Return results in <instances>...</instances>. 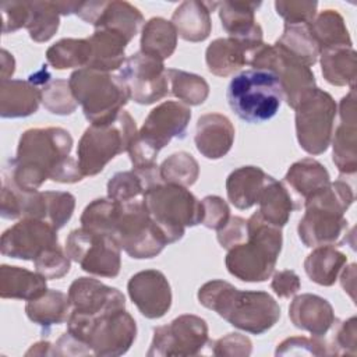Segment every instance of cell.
<instances>
[{"label":"cell","mask_w":357,"mask_h":357,"mask_svg":"<svg viewBox=\"0 0 357 357\" xmlns=\"http://www.w3.org/2000/svg\"><path fill=\"white\" fill-rule=\"evenodd\" d=\"M117 75L127 88L130 99L139 105L155 103L170 93L163 60L149 53L139 50L127 57Z\"/></svg>","instance_id":"cell-15"},{"label":"cell","mask_w":357,"mask_h":357,"mask_svg":"<svg viewBox=\"0 0 357 357\" xmlns=\"http://www.w3.org/2000/svg\"><path fill=\"white\" fill-rule=\"evenodd\" d=\"M67 331L100 357L127 353L137 337V324L126 308L92 318L70 314Z\"/></svg>","instance_id":"cell-9"},{"label":"cell","mask_w":357,"mask_h":357,"mask_svg":"<svg viewBox=\"0 0 357 357\" xmlns=\"http://www.w3.org/2000/svg\"><path fill=\"white\" fill-rule=\"evenodd\" d=\"M205 61L212 74L227 77L247 64V50L233 38H219L206 47Z\"/></svg>","instance_id":"cell-36"},{"label":"cell","mask_w":357,"mask_h":357,"mask_svg":"<svg viewBox=\"0 0 357 357\" xmlns=\"http://www.w3.org/2000/svg\"><path fill=\"white\" fill-rule=\"evenodd\" d=\"M294 110L296 135L300 146L310 155L324 153L331 145L337 113L333 98L317 86Z\"/></svg>","instance_id":"cell-12"},{"label":"cell","mask_w":357,"mask_h":357,"mask_svg":"<svg viewBox=\"0 0 357 357\" xmlns=\"http://www.w3.org/2000/svg\"><path fill=\"white\" fill-rule=\"evenodd\" d=\"M257 204L259 205L258 213L261 218L279 229L289 222L291 212L298 208L284 184L275 180L272 176L262 188Z\"/></svg>","instance_id":"cell-32"},{"label":"cell","mask_w":357,"mask_h":357,"mask_svg":"<svg viewBox=\"0 0 357 357\" xmlns=\"http://www.w3.org/2000/svg\"><path fill=\"white\" fill-rule=\"evenodd\" d=\"M71 261L79 264L81 269L102 278H116L120 273V245L107 236L85 227L74 229L64 247Z\"/></svg>","instance_id":"cell-14"},{"label":"cell","mask_w":357,"mask_h":357,"mask_svg":"<svg viewBox=\"0 0 357 357\" xmlns=\"http://www.w3.org/2000/svg\"><path fill=\"white\" fill-rule=\"evenodd\" d=\"M190 119L191 110L181 102L166 100L152 109L127 151L132 169L155 166L160 149L173 138L185 137Z\"/></svg>","instance_id":"cell-6"},{"label":"cell","mask_w":357,"mask_h":357,"mask_svg":"<svg viewBox=\"0 0 357 357\" xmlns=\"http://www.w3.org/2000/svg\"><path fill=\"white\" fill-rule=\"evenodd\" d=\"M92 354L91 349L68 331L64 332L57 342L52 346V356H88Z\"/></svg>","instance_id":"cell-54"},{"label":"cell","mask_w":357,"mask_h":357,"mask_svg":"<svg viewBox=\"0 0 357 357\" xmlns=\"http://www.w3.org/2000/svg\"><path fill=\"white\" fill-rule=\"evenodd\" d=\"M273 45L307 67L314 66L321 54V49L311 31V24L305 22H284L283 33Z\"/></svg>","instance_id":"cell-31"},{"label":"cell","mask_w":357,"mask_h":357,"mask_svg":"<svg viewBox=\"0 0 357 357\" xmlns=\"http://www.w3.org/2000/svg\"><path fill=\"white\" fill-rule=\"evenodd\" d=\"M73 137L61 127L29 128L22 132L17 155L8 159L1 174L22 190H38L47 178L57 183H78L85 176L73 158Z\"/></svg>","instance_id":"cell-1"},{"label":"cell","mask_w":357,"mask_h":357,"mask_svg":"<svg viewBox=\"0 0 357 357\" xmlns=\"http://www.w3.org/2000/svg\"><path fill=\"white\" fill-rule=\"evenodd\" d=\"M276 356H328L321 336H291L278 344Z\"/></svg>","instance_id":"cell-47"},{"label":"cell","mask_w":357,"mask_h":357,"mask_svg":"<svg viewBox=\"0 0 357 357\" xmlns=\"http://www.w3.org/2000/svg\"><path fill=\"white\" fill-rule=\"evenodd\" d=\"M91 43V60L86 68L99 70L105 73L119 71L126 61V47L130 43L121 33L106 29L98 28L95 32L88 38Z\"/></svg>","instance_id":"cell-26"},{"label":"cell","mask_w":357,"mask_h":357,"mask_svg":"<svg viewBox=\"0 0 357 357\" xmlns=\"http://www.w3.org/2000/svg\"><path fill=\"white\" fill-rule=\"evenodd\" d=\"M131 258H153L162 252L167 241L152 220L144 198L117 202L116 218L110 234Z\"/></svg>","instance_id":"cell-11"},{"label":"cell","mask_w":357,"mask_h":357,"mask_svg":"<svg viewBox=\"0 0 357 357\" xmlns=\"http://www.w3.org/2000/svg\"><path fill=\"white\" fill-rule=\"evenodd\" d=\"M167 78L170 93L178 98L184 105L198 106L204 103L209 95L208 82L197 74L177 68H169Z\"/></svg>","instance_id":"cell-41"},{"label":"cell","mask_w":357,"mask_h":357,"mask_svg":"<svg viewBox=\"0 0 357 357\" xmlns=\"http://www.w3.org/2000/svg\"><path fill=\"white\" fill-rule=\"evenodd\" d=\"M199 304L215 311L234 328L262 335L280 318V307L266 291H248L225 280H211L198 290Z\"/></svg>","instance_id":"cell-2"},{"label":"cell","mask_w":357,"mask_h":357,"mask_svg":"<svg viewBox=\"0 0 357 357\" xmlns=\"http://www.w3.org/2000/svg\"><path fill=\"white\" fill-rule=\"evenodd\" d=\"M324 339L328 356H342L350 354L356 356V344H357V321L356 317H351L346 321H339L333 324L331 331L321 336Z\"/></svg>","instance_id":"cell-43"},{"label":"cell","mask_w":357,"mask_h":357,"mask_svg":"<svg viewBox=\"0 0 357 357\" xmlns=\"http://www.w3.org/2000/svg\"><path fill=\"white\" fill-rule=\"evenodd\" d=\"M177 31L172 21L153 17L145 22L141 32V52L156 56L162 60L169 59L177 46Z\"/></svg>","instance_id":"cell-37"},{"label":"cell","mask_w":357,"mask_h":357,"mask_svg":"<svg viewBox=\"0 0 357 357\" xmlns=\"http://www.w3.org/2000/svg\"><path fill=\"white\" fill-rule=\"evenodd\" d=\"M33 265L38 273L45 276L46 279H60L68 273L71 268V259L67 255L66 250L60 245L50 247L42 251L35 259Z\"/></svg>","instance_id":"cell-46"},{"label":"cell","mask_w":357,"mask_h":357,"mask_svg":"<svg viewBox=\"0 0 357 357\" xmlns=\"http://www.w3.org/2000/svg\"><path fill=\"white\" fill-rule=\"evenodd\" d=\"M247 234V220L240 216H230L227 223L220 230H218L216 237L223 248L230 250L234 245L245 241Z\"/></svg>","instance_id":"cell-52"},{"label":"cell","mask_w":357,"mask_h":357,"mask_svg":"<svg viewBox=\"0 0 357 357\" xmlns=\"http://www.w3.org/2000/svg\"><path fill=\"white\" fill-rule=\"evenodd\" d=\"M347 257L331 245L315 247L304 261V271L311 282L319 286H332L337 280Z\"/></svg>","instance_id":"cell-35"},{"label":"cell","mask_w":357,"mask_h":357,"mask_svg":"<svg viewBox=\"0 0 357 357\" xmlns=\"http://www.w3.org/2000/svg\"><path fill=\"white\" fill-rule=\"evenodd\" d=\"M137 126L128 112L119 114L105 123L91 124L82 134L77 160L84 176H96L117 155L127 152L137 135Z\"/></svg>","instance_id":"cell-7"},{"label":"cell","mask_w":357,"mask_h":357,"mask_svg":"<svg viewBox=\"0 0 357 357\" xmlns=\"http://www.w3.org/2000/svg\"><path fill=\"white\" fill-rule=\"evenodd\" d=\"M247 231L245 241L227 250L226 268L243 282H265L282 251V230L265 222L257 211L247 219Z\"/></svg>","instance_id":"cell-4"},{"label":"cell","mask_w":357,"mask_h":357,"mask_svg":"<svg viewBox=\"0 0 357 357\" xmlns=\"http://www.w3.org/2000/svg\"><path fill=\"white\" fill-rule=\"evenodd\" d=\"M68 84L91 124L114 119L130 99L128 91L117 74L79 68L70 75Z\"/></svg>","instance_id":"cell-10"},{"label":"cell","mask_w":357,"mask_h":357,"mask_svg":"<svg viewBox=\"0 0 357 357\" xmlns=\"http://www.w3.org/2000/svg\"><path fill=\"white\" fill-rule=\"evenodd\" d=\"M329 183L331 177L328 170L322 163L312 158H304L293 163L283 178V184L289 190L290 195L301 199L303 204L305 199L325 188Z\"/></svg>","instance_id":"cell-24"},{"label":"cell","mask_w":357,"mask_h":357,"mask_svg":"<svg viewBox=\"0 0 357 357\" xmlns=\"http://www.w3.org/2000/svg\"><path fill=\"white\" fill-rule=\"evenodd\" d=\"M208 344L206 321L192 314H184L174 318L170 324L153 329V337L146 356H197Z\"/></svg>","instance_id":"cell-16"},{"label":"cell","mask_w":357,"mask_h":357,"mask_svg":"<svg viewBox=\"0 0 357 357\" xmlns=\"http://www.w3.org/2000/svg\"><path fill=\"white\" fill-rule=\"evenodd\" d=\"M258 166H241L233 170L226 178V192L229 201L237 209H248L258 202L262 188L269 180Z\"/></svg>","instance_id":"cell-27"},{"label":"cell","mask_w":357,"mask_h":357,"mask_svg":"<svg viewBox=\"0 0 357 357\" xmlns=\"http://www.w3.org/2000/svg\"><path fill=\"white\" fill-rule=\"evenodd\" d=\"M127 291L145 318H162L172 307V289L160 271L146 269L137 272L130 278Z\"/></svg>","instance_id":"cell-19"},{"label":"cell","mask_w":357,"mask_h":357,"mask_svg":"<svg viewBox=\"0 0 357 357\" xmlns=\"http://www.w3.org/2000/svg\"><path fill=\"white\" fill-rule=\"evenodd\" d=\"M340 124L333 135V163L340 174H354L357 170V116L356 91L342 98L339 105Z\"/></svg>","instance_id":"cell-21"},{"label":"cell","mask_w":357,"mask_h":357,"mask_svg":"<svg viewBox=\"0 0 357 357\" xmlns=\"http://www.w3.org/2000/svg\"><path fill=\"white\" fill-rule=\"evenodd\" d=\"M50 79H52V75H50V73L47 71V66H46V64H43V66L40 67V70H38L36 73H33V74H31V75L28 77V81H29L32 85L38 86V88H42V86L46 85Z\"/></svg>","instance_id":"cell-56"},{"label":"cell","mask_w":357,"mask_h":357,"mask_svg":"<svg viewBox=\"0 0 357 357\" xmlns=\"http://www.w3.org/2000/svg\"><path fill=\"white\" fill-rule=\"evenodd\" d=\"M261 6V1H220L218 6L219 18L223 29L241 43L247 56L251 50L264 43V32L261 25L255 21V11Z\"/></svg>","instance_id":"cell-20"},{"label":"cell","mask_w":357,"mask_h":357,"mask_svg":"<svg viewBox=\"0 0 357 357\" xmlns=\"http://www.w3.org/2000/svg\"><path fill=\"white\" fill-rule=\"evenodd\" d=\"M144 202L167 244L183 238L185 227L201 225V201L187 187L162 181L144 194Z\"/></svg>","instance_id":"cell-8"},{"label":"cell","mask_w":357,"mask_h":357,"mask_svg":"<svg viewBox=\"0 0 357 357\" xmlns=\"http://www.w3.org/2000/svg\"><path fill=\"white\" fill-rule=\"evenodd\" d=\"M289 317L296 328L307 331L312 336H325L337 319L326 298L310 293L293 298Z\"/></svg>","instance_id":"cell-22"},{"label":"cell","mask_w":357,"mask_h":357,"mask_svg":"<svg viewBox=\"0 0 357 357\" xmlns=\"http://www.w3.org/2000/svg\"><path fill=\"white\" fill-rule=\"evenodd\" d=\"M40 102V88L28 79H3L0 82V116L3 119L28 117L36 113Z\"/></svg>","instance_id":"cell-25"},{"label":"cell","mask_w":357,"mask_h":357,"mask_svg":"<svg viewBox=\"0 0 357 357\" xmlns=\"http://www.w3.org/2000/svg\"><path fill=\"white\" fill-rule=\"evenodd\" d=\"M321 68L324 78L336 86L354 88L357 61L353 46H333L321 50Z\"/></svg>","instance_id":"cell-34"},{"label":"cell","mask_w":357,"mask_h":357,"mask_svg":"<svg viewBox=\"0 0 357 357\" xmlns=\"http://www.w3.org/2000/svg\"><path fill=\"white\" fill-rule=\"evenodd\" d=\"M144 17L137 7L128 1H103L100 0L99 13L93 22L95 29L106 28L121 33L128 42L138 33Z\"/></svg>","instance_id":"cell-30"},{"label":"cell","mask_w":357,"mask_h":357,"mask_svg":"<svg viewBox=\"0 0 357 357\" xmlns=\"http://www.w3.org/2000/svg\"><path fill=\"white\" fill-rule=\"evenodd\" d=\"M25 314L33 324L49 331L50 326L63 324L68 319L71 304L66 293L50 289L43 296L26 301Z\"/></svg>","instance_id":"cell-33"},{"label":"cell","mask_w":357,"mask_h":357,"mask_svg":"<svg viewBox=\"0 0 357 357\" xmlns=\"http://www.w3.org/2000/svg\"><path fill=\"white\" fill-rule=\"evenodd\" d=\"M59 245L57 230L46 220L22 218L8 227L0 240L1 254L25 261H33L42 251Z\"/></svg>","instance_id":"cell-17"},{"label":"cell","mask_w":357,"mask_h":357,"mask_svg":"<svg viewBox=\"0 0 357 357\" xmlns=\"http://www.w3.org/2000/svg\"><path fill=\"white\" fill-rule=\"evenodd\" d=\"M52 346L49 342L46 340H42V342H38L35 344H32V347L25 353V356H52Z\"/></svg>","instance_id":"cell-57"},{"label":"cell","mask_w":357,"mask_h":357,"mask_svg":"<svg viewBox=\"0 0 357 357\" xmlns=\"http://www.w3.org/2000/svg\"><path fill=\"white\" fill-rule=\"evenodd\" d=\"M172 24L177 35L187 42L205 40L212 29L211 11L205 1L185 0L172 14Z\"/></svg>","instance_id":"cell-29"},{"label":"cell","mask_w":357,"mask_h":357,"mask_svg":"<svg viewBox=\"0 0 357 357\" xmlns=\"http://www.w3.org/2000/svg\"><path fill=\"white\" fill-rule=\"evenodd\" d=\"M15 71V60L13 54H10L6 49L1 50V81L10 79V77Z\"/></svg>","instance_id":"cell-55"},{"label":"cell","mask_w":357,"mask_h":357,"mask_svg":"<svg viewBox=\"0 0 357 357\" xmlns=\"http://www.w3.org/2000/svg\"><path fill=\"white\" fill-rule=\"evenodd\" d=\"M354 201L351 187L342 178L331 181L325 188L304 201V216L297 233L305 247L342 245L346 243L349 222L344 212Z\"/></svg>","instance_id":"cell-3"},{"label":"cell","mask_w":357,"mask_h":357,"mask_svg":"<svg viewBox=\"0 0 357 357\" xmlns=\"http://www.w3.org/2000/svg\"><path fill=\"white\" fill-rule=\"evenodd\" d=\"M317 8H318L317 1H304V0L275 1V10L278 15H280L284 20V22H289V24H294V22L311 24L317 17Z\"/></svg>","instance_id":"cell-48"},{"label":"cell","mask_w":357,"mask_h":357,"mask_svg":"<svg viewBox=\"0 0 357 357\" xmlns=\"http://www.w3.org/2000/svg\"><path fill=\"white\" fill-rule=\"evenodd\" d=\"M202 205V220L201 225H204L208 229L212 230H220L227 220L230 219V209L226 201L218 195H208L201 201Z\"/></svg>","instance_id":"cell-49"},{"label":"cell","mask_w":357,"mask_h":357,"mask_svg":"<svg viewBox=\"0 0 357 357\" xmlns=\"http://www.w3.org/2000/svg\"><path fill=\"white\" fill-rule=\"evenodd\" d=\"M3 33H13L25 28L29 18V1H6L1 4Z\"/></svg>","instance_id":"cell-50"},{"label":"cell","mask_w":357,"mask_h":357,"mask_svg":"<svg viewBox=\"0 0 357 357\" xmlns=\"http://www.w3.org/2000/svg\"><path fill=\"white\" fill-rule=\"evenodd\" d=\"M46 278L25 268L0 266V297L31 301L47 291Z\"/></svg>","instance_id":"cell-28"},{"label":"cell","mask_w":357,"mask_h":357,"mask_svg":"<svg viewBox=\"0 0 357 357\" xmlns=\"http://www.w3.org/2000/svg\"><path fill=\"white\" fill-rule=\"evenodd\" d=\"M46 222L60 230L71 219L75 208V197L67 191H45Z\"/></svg>","instance_id":"cell-45"},{"label":"cell","mask_w":357,"mask_h":357,"mask_svg":"<svg viewBox=\"0 0 357 357\" xmlns=\"http://www.w3.org/2000/svg\"><path fill=\"white\" fill-rule=\"evenodd\" d=\"M195 146L206 159L223 158L233 145L234 127L220 113H208L198 119L195 127Z\"/></svg>","instance_id":"cell-23"},{"label":"cell","mask_w":357,"mask_h":357,"mask_svg":"<svg viewBox=\"0 0 357 357\" xmlns=\"http://www.w3.org/2000/svg\"><path fill=\"white\" fill-rule=\"evenodd\" d=\"M247 64L254 68L272 71L282 86L283 100L296 109L298 103L317 88L315 77L310 67L291 59L276 45L262 43L247 56Z\"/></svg>","instance_id":"cell-13"},{"label":"cell","mask_w":357,"mask_h":357,"mask_svg":"<svg viewBox=\"0 0 357 357\" xmlns=\"http://www.w3.org/2000/svg\"><path fill=\"white\" fill-rule=\"evenodd\" d=\"M271 287L278 297L289 298L300 290L301 282H300L298 275L294 271L284 269V271H279L273 275Z\"/></svg>","instance_id":"cell-53"},{"label":"cell","mask_w":357,"mask_h":357,"mask_svg":"<svg viewBox=\"0 0 357 357\" xmlns=\"http://www.w3.org/2000/svg\"><path fill=\"white\" fill-rule=\"evenodd\" d=\"M60 15L57 1H29V18L25 26L29 38L36 43L52 39L59 29Z\"/></svg>","instance_id":"cell-40"},{"label":"cell","mask_w":357,"mask_h":357,"mask_svg":"<svg viewBox=\"0 0 357 357\" xmlns=\"http://www.w3.org/2000/svg\"><path fill=\"white\" fill-rule=\"evenodd\" d=\"M40 95L45 109L53 114L68 116L77 110L78 102L66 79H50L40 88Z\"/></svg>","instance_id":"cell-44"},{"label":"cell","mask_w":357,"mask_h":357,"mask_svg":"<svg viewBox=\"0 0 357 357\" xmlns=\"http://www.w3.org/2000/svg\"><path fill=\"white\" fill-rule=\"evenodd\" d=\"M91 43L86 39L64 38L46 50L47 63L56 70L86 68L91 60Z\"/></svg>","instance_id":"cell-38"},{"label":"cell","mask_w":357,"mask_h":357,"mask_svg":"<svg viewBox=\"0 0 357 357\" xmlns=\"http://www.w3.org/2000/svg\"><path fill=\"white\" fill-rule=\"evenodd\" d=\"M226 98L238 119L259 124L271 120L279 112L283 93L280 82L272 71L250 68L230 79Z\"/></svg>","instance_id":"cell-5"},{"label":"cell","mask_w":357,"mask_h":357,"mask_svg":"<svg viewBox=\"0 0 357 357\" xmlns=\"http://www.w3.org/2000/svg\"><path fill=\"white\" fill-rule=\"evenodd\" d=\"M71 314L79 317H98L110 311L124 310V294L93 278H78L68 287Z\"/></svg>","instance_id":"cell-18"},{"label":"cell","mask_w":357,"mask_h":357,"mask_svg":"<svg viewBox=\"0 0 357 357\" xmlns=\"http://www.w3.org/2000/svg\"><path fill=\"white\" fill-rule=\"evenodd\" d=\"M312 35L321 50L333 46H351L343 17L336 10H324L311 22Z\"/></svg>","instance_id":"cell-39"},{"label":"cell","mask_w":357,"mask_h":357,"mask_svg":"<svg viewBox=\"0 0 357 357\" xmlns=\"http://www.w3.org/2000/svg\"><path fill=\"white\" fill-rule=\"evenodd\" d=\"M211 346L215 356H250L252 350L251 340L241 333H227L226 336L211 342Z\"/></svg>","instance_id":"cell-51"},{"label":"cell","mask_w":357,"mask_h":357,"mask_svg":"<svg viewBox=\"0 0 357 357\" xmlns=\"http://www.w3.org/2000/svg\"><path fill=\"white\" fill-rule=\"evenodd\" d=\"M159 173L163 183L190 187L199 176V165L191 153L181 151L166 158L159 166Z\"/></svg>","instance_id":"cell-42"}]
</instances>
